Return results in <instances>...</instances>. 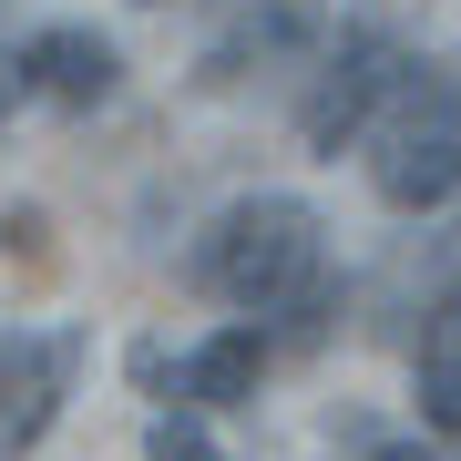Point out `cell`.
<instances>
[{
    "label": "cell",
    "instance_id": "6da1fadb",
    "mask_svg": "<svg viewBox=\"0 0 461 461\" xmlns=\"http://www.w3.org/2000/svg\"><path fill=\"white\" fill-rule=\"evenodd\" d=\"M195 277L215 297H236V308H287V297L318 277V215L297 205V195L226 205L205 226V247H195Z\"/></svg>",
    "mask_w": 461,
    "mask_h": 461
},
{
    "label": "cell",
    "instance_id": "7a4b0ae2",
    "mask_svg": "<svg viewBox=\"0 0 461 461\" xmlns=\"http://www.w3.org/2000/svg\"><path fill=\"white\" fill-rule=\"evenodd\" d=\"M400 83V51L379 41V32H348L329 51V72L308 83V103H297V133H308V154H339V144H359V123L390 103Z\"/></svg>",
    "mask_w": 461,
    "mask_h": 461
},
{
    "label": "cell",
    "instance_id": "3957f363",
    "mask_svg": "<svg viewBox=\"0 0 461 461\" xmlns=\"http://www.w3.org/2000/svg\"><path fill=\"white\" fill-rule=\"evenodd\" d=\"M72 369H83V339H0V461H32V441L51 430V411L72 400Z\"/></svg>",
    "mask_w": 461,
    "mask_h": 461
},
{
    "label": "cell",
    "instance_id": "277c9868",
    "mask_svg": "<svg viewBox=\"0 0 461 461\" xmlns=\"http://www.w3.org/2000/svg\"><path fill=\"white\" fill-rule=\"evenodd\" d=\"M113 83H123V62H113V41H93V32H32L21 41V93H41V103L93 113V103H113Z\"/></svg>",
    "mask_w": 461,
    "mask_h": 461
},
{
    "label": "cell",
    "instance_id": "5b68a950",
    "mask_svg": "<svg viewBox=\"0 0 461 461\" xmlns=\"http://www.w3.org/2000/svg\"><path fill=\"white\" fill-rule=\"evenodd\" d=\"M369 175H379V205L430 215V205H451V195H461V133H390Z\"/></svg>",
    "mask_w": 461,
    "mask_h": 461
},
{
    "label": "cell",
    "instance_id": "8992f818",
    "mask_svg": "<svg viewBox=\"0 0 461 461\" xmlns=\"http://www.w3.org/2000/svg\"><path fill=\"white\" fill-rule=\"evenodd\" d=\"M257 379H267V329H215L195 359H185V400H195V411H236Z\"/></svg>",
    "mask_w": 461,
    "mask_h": 461
},
{
    "label": "cell",
    "instance_id": "52a82bcc",
    "mask_svg": "<svg viewBox=\"0 0 461 461\" xmlns=\"http://www.w3.org/2000/svg\"><path fill=\"white\" fill-rule=\"evenodd\" d=\"M390 133H461V72H451V62H400Z\"/></svg>",
    "mask_w": 461,
    "mask_h": 461
},
{
    "label": "cell",
    "instance_id": "ba28073f",
    "mask_svg": "<svg viewBox=\"0 0 461 461\" xmlns=\"http://www.w3.org/2000/svg\"><path fill=\"white\" fill-rule=\"evenodd\" d=\"M420 420L461 430V348H420Z\"/></svg>",
    "mask_w": 461,
    "mask_h": 461
},
{
    "label": "cell",
    "instance_id": "9c48e42d",
    "mask_svg": "<svg viewBox=\"0 0 461 461\" xmlns=\"http://www.w3.org/2000/svg\"><path fill=\"white\" fill-rule=\"evenodd\" d=\"M0 257H21L32 277H51V267H62V257H51V215L41 205H11V215H0Z\"/></svg>",
    "mask_w": 461,
    "mask_h": 461
},
{
    "label": "cell",
    "instance_id": "30bf717a",
    "mask_svg": "<svg viewBox=\"0 0 461 461\" xmlns=\"http://www.w3.org/2000/svg\"><path fill=\"white\" fill-rule=\"evenodd\" d=\"M144 461H226V451H215V441H205L195 420H154V441H144Z\"/></svg>",
    "mask_w": 461,
    "mask_h": 461
},
{
    "label": "cell",
    "instance_id": "8fae6325",
    "mask_svg": "<svg viewBox=\"0 0 461 461\" xmlns=\"http://www.w3.org/2000/svg\"><path fill=\"white\" fill-rule=\"evenodd\" d=\"M420 348H461V277L430 297V339H420Z\"/></svg>",
    "mask_w": 461,
    "mask_h": 461
},
{
    "label": "cell",
    "instance_id": "7c38bea8",
    "mask_svg": "<svg viewBox=\"0 0 461 461\" xmlns=\"http://www.w3.org/2000/svg\"><path fill=\"white\" fill-rule=\"evenodd\" d=\"M359 461H430V451H420V441H369Z\"/></svg>",
    "mask_w": 461,
    "mask_h": 461
},
{
    "label": "cell",
    "instance_id": "4fadbf2b",
    "mask_svg": "<svg viewBox=\"0 0 461 461\" xmlns=\"http://www.w3.org/2000/svg\"><path fill=\"white\" fill-rule=\"evenodd\" d=\"M11 83H21V72H11V62H0V103H11Z\"/></svg>",
    "mask_w": 461,
    "mask_h": 461
}]
</instances>
